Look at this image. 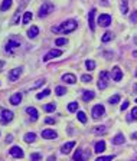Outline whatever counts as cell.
Instances as JSON below:
<instances>
[{"label":"cell","mask_w":137,"mask_h":161,"mask_svg":"<svg viewBox=\"0 0 137 161\" xmlns=\"http://www.w3.org/2000/svg\"><path fill=\"white\" fill-rule=\"evenodd\" d=\"M77 27H78L77 20L69 19V20H65L64 23H61L59 26H53V27H52V32H53V33H71V32H74Z\"/></svg>","instance_id":"obj_1"},{"label":"cell","mask_w":137,"mask_h":161,"mask_svg":"<svg viewBox=\"0 0 137 161\" xmlns=\"http://www.w3.org/2000/svg\"><path fill=\"white\" fill-rule=\"evenodd\" d=\"M53 4H52L51 1H45L43 4H42V7H40V10H39V18H46L48 15H51L52 12H53Z\"/></svg>","instance_id":"obj_2"},{"label":"cell","mask_w":137,"mask_h":161,"mask_svg":"<svg viewBox=\"0 0 137 161\" xmlns=\"http://www.w3.org/2000/svg\"><path fill=\"white\" fill-rule=\"evenodd\" d=\"M104 114H105V108H104V105H101V104L94 105L92 111H91V115H92V118H94V120H100Z\"/></svg>","instance_id":"obj_3"},{"label":"cell","mask_w":137,"mask_h":161,"mask_svg":"<svg viewBox=\"0 0 137 161\" xmlns=\"http://www.w3.org/2000/svg\"><path fill=\"white\" fill-rule=\"evenodd\" d=\"M91 157L89 151H84V150H77L74 154V161H87Z\"/></svg>","instance_id":"obj_4"},{"label":"cell","mask_w":137,"mask_h":161,"mask_svg":"<svg viewBox=\"0 0 137 161\" xmlns=\"http://www.w3.org/2000/svg\"><path fill=\"white\" fill-rule=\"evenodd\" d=\"M100 81H98V88L100 89H105L107 88V85H108V79H110V75H108V72L107 71H103L100 73Z\"/></svg>","instance_id":"obj_5"},{"label":"cell","mask_w":137,"mask_h":161,"mask_svg":"<svg viewBox=\"0 0 137 161\" xmlns=\"http://www.w3.org/2000/svg\"><path fill=\"white\" fill-rule=\"evenodd\" d=\"M12 120H13V112L9 111V109H3L1 114H0V122L1 124H9Z\"/></svg>","instance_id":"obj_6"},{"label":"cell","mask_w":137,"mask_h":161,"mask_svg":"<svg viewBox=\"0 0 137 161\" xmlns=\"http://www.w3.org/2000/svg\"><path fill=\"white\" fill-rule=\"evenodd\" d=\"M9 153H10V155L15 157V158H23V155H25L23 150H22L20 147H17V145H13V147L9 150Z\"/></svg>","instance_id":"obj_7"},{"label":"cell","mask_w":137,"mask_h":161,"mask_svg":"<svg viewBox=\"0 0 137 161\" xmlns=\"http://www.w3.org/2000/svg\"><path fill=\"white\" fill-rule=\"evenodd\" d=\"M98 25L100 26H103V27H108L110 25H111V16L110 15H101L100 18H98Z\"/></svg>","instance_id":"obj_8"},{"label":"cell","mask_w":137,"mask_h":161,"mask_svg":"<svg viewBox=\"0 0 137 161\" xmlns=\"http://www.w3.org/2000/svg\"><path fill=\"white\" fill-rule=\"evenodd\" d=\"M61 55H62V51H59V49H51L48 53L43 56V62H48L49 59L58 58V56H61Z\"/></svg>","instance_id":"obj_9"},{"label":"cell","mask_w":137,"mask_h":161,"mask_svg":"<svg viewBox=\"0 0 137 161\" xmlns=\"http://www.w3.org/2000/svg\"><path fill=\"white\" fill-rule=\"evenodd\" d=\"M19 46H20V42L19 40H16V39H9V42L6 43V51L7 52H13Z\"/></svg>","instance_id":"obj_10"},{"label":"cell","mask_w":137,"mask_h":161,"mask_svg":"<svg viewBox=\"0 0 137 161\" xmlns=\"http://www.w3.org/2000/svg\"><path fill=\"white\" fill-rule=\"evenodd\" d=\"M95 9H91L89 10V15H88V25H89V29L94 32L95 30Z\"/></svg>","instance_id":"obj_11"},{"label":"cell","mask_w":137,"mask_h":161,"mask_svg":"<svg viewBox=\"0 0 137 161\" xmlns=\"http://www.w3.org/2000/svg\"><path fill=\"white\" fill-rule=\"evenodd\" d=\"M111 76H113V81L120 82L121 78H123V72H121L120 66H114V68H113V71H111Z\"/></svg>","instance_id":"obj_12"},{"label":"cell","mask_w":137,"mask_h":161,"mask_svg":"<svg viewBox=\"0 0 137 161\" xmlns=\"http://www.w3.org/2000/svg\"><path fill=\"white\" fill-rule=\"evenodd\" d=\"M42 137H43L45 140H55V138L58 137V134H56V131H53V129H43V131H42Z\"/></svg>","instance_id":"obj_13"},{"label":"cell","mask_w":137,"mask_h":161,"mask_svg":"<svg viewBox=\"0 0 137 161\" xmlns=\"http://www.w3.org/2000/svg\"><path fill=\"white\" fill-rule=\"evenodd\" d=\"M20 73H22V68H15V69H12V71L9 72V81H12V82L17 81V78L20 76Z\"/></svg>","instance_id":"obj_14"},{"label":"cell","mask_w":137,"mask_h":161,"mask_svg":"<svg viewBox=\"0 0 137 161\" xmlns=\"http://www.w3.org/2000/svg\"><path fill=\"white\" fill-rule=\"evenodd\" d=\"M74 147H75V141H68L67 144H64V145L61 147V153H62V154H69Z\"/></svg>","instance_id":"obj_15"},{"label":"cell","mask_w":137,"mask_h":161,"mask_svg":"<svg viewBox=\"0 0 137 161\" xmlns=\"http://www.w3.org/2000/svg\"><path fill=\"white\" fill-rule=\"evenodd\" d=\"M62 81L69 84V85H74L77 82V78H75L74 73H65V75H62Z\"/></svg>","instance_id":"obj_16"},{"label":"cell","mask_w":137,"mask_h":161,"mask_svg":"<svg viewBox=\"0 0 137 161\" xmlns=\"http://www.w3.org/2000/svg\"><path fill=\"white\" fill-rule=\"evenodd\" d=\"M20 101H22V94H20V92H16V94H13V95L10 96V104H12V105H19Z\"/></svg>","instance_id":"obj_17"},{"label":"cell","mask_w":137,"mask_h":161,"mask_svg":"<svg viewBox=\"0 0 137 161\" xmlns=\"http://www.w3.org/2000/svg\"><path fill=\"white\" fill-rule=\"evenodd\" d=\"M26 112L29 114V117H31V120H32V121H36V120H38V111H36V108L28 107V108H26Z\"/></svg>","instance_id":"obj_18"},{"label":"cell","mask_w":137,"mask_h":161,"mask_svg":"<svg viewBox=\"0 0 137 161\" xmlns=\"http://www.w3.org/2000/svg\"><path fill=\"white\" fill-rule=\"evenodd\" d=\"M94 96H95L94 91H84V94H82V99H84L85 102L91 101V99H94Z\"/></svg>","instance_id":"obj_19"},{"label":"cell","mask_w":137,"mask_h":161,"mask_svg":"<svg viewBox=\"0 0 137 161\" xmlns=\"http://www.w3.org/2000/svg\"><path fill=\"white\" fill-rule=\"evenodd\" d=\"M124 141H126V138H124L123 134H117V135L113 138V144H114V145H121V144H124Z\"/></svg>","instance_id":"obj_20"},{"label":"cell","mask_w":137,"mask_h":161,"mask_svg":"<svg viewBox=\"0 0 137 161\" xmlns=\"http://www.w3.org/2000/svg\"><path fill=\"white\" fill-rule=\"evenodd\" d=\"M94 151H95V153H98V154H101V153L105 151V143H104L103 140L95 144V150H94Z\"/></svg>","instance_id":"obj_21"},{"label":"cell","mask_w":137,"mask_h":161,"mask_svg":"<svg viewBox=\"0 0 137 161\" xmlns=\"http://www.w3.org/2000/svg\"><path fill=\"white\" fill-rule=\"evenodd\" d=\"M39 33V29H38V26H32L29 30H28V36L31 37V39H35L36 36Z\"/></svg>","instance_id":"obj_22"},{"label":"cell","mask_w":137,"mask_h":161,"mask_svg":"<svg viewBox=\"0 0 137 161\" xmlns=\"http://www.w3.org/2000/svg\"><path fill=\"white\" fill-rule=\"evenodd\" d=\"M12 3H13V0H3V3L0 6V12H6L12 6Z\"/></svg>","instance_id":"obj_23"},{"label":"cell","mask_w":137,"mask_h":161,"mask_svg":"<svg viewBox=\"0 0 137 161\" xmlns=\"http://www.w3.org/2000/svg\"><path fill=\"white\" fill-rule=\"evenodd\" d=\"M23 140H25L26 143H33L35 140H36V134H35V132H28V134H25Z\"/></svg>","instance_id":"obj_24"},{"label":"cell","mask_w":137,"mask_h":161,"mask_svg":"<svg viewBox=\"0 0 137 161\" xmlns=\"http://www.w3.org/2000/svg\"><path fill=\"white\" fill-rule=\"evenodd\" d=\"M31 20H32V13H31V12H25V15H23V19H22L23 25H28Z\"/></svg>","instance_id":"obj_25"},{"label":"cell","mask_w":137,"mask_h":161,"mask_svg":"<svg viewBox=\"0 0 137 161\" xmlns=\"http://www.w3.org/2000/svg\"><path fill=\"white\" fill-rule=\"evenodd\" d=\"M92 132H94V134H105V132H107V128H105V127H94V128H92Z\"/></svg>","instance_id":"obj_26"},{"label":"cell","mask_w":137,"mask_h":161,"mask_svg":"<svg viewBox=\"0 0 137 161\" xmlns=\"http://www.w3.org/2000/svg\"><path fill=\"white\" fill-rule=\"evenodd\" d=\"M68 91H67V88H64V86H56L55 88V94L58 95V96H62V95H65Z\"/></svg>","instance_id":"obj_27"},{"label":"cell","mask_w":137,"mask_h":161,"mask_svg":"<svg viewBox=\"0 0 137 161\" xmlns=\"http://www.w3.org/2000/svg\"><path fill=\"white\" fill-rule=\"evenodd\" d=\"M113 37H114V35H113L111 32H107V33H104V36L101 37V40H103L104 43H107V42L113 40Z\"/></svg>","instance_id":"obj_28"},{"label":"cell","mask_w":137,"mask_h":161,"mask_svg":"<svg viewBox=\"0 0 137 161\" xmlns=\"http://www.w3.org/2000/svg\"><path fill=\"white\" fill-rule=\"evenodd\" d=\"M49 95H51V89H45V91H42V92H39V94L36 95V98H38V99H42V98L49 96Z\"/></svg>","instance_id":"obj_29"},{"label":"cell","mask_w":137,"mask_h":161,"mask_svg":"<svg viewBox=\"0 0 137 161\" xmlns=\"http://www.w3.org/2000/svg\"><path fill=\"white\" fill-rule=\"evenodd\" d=\"M120 99H121L120 95H113V96L108 99V102H110L111 105H116V104H119V102H120Z\"/></svg>","instance_id":"obj_30"},{"label":"cell","mask_w":137,"mask_h":161,"mask_svg":"<svg viewBox=\"0 0 137 161\" xmlns=\"http://www.w3.org/2000/svg\"><path fill=\"white\" fill-rule=\"evenodd\" d=\"M120 7H121V13H123V15H126V13L128 12V6H127V0H121Z\"/></svg>","instance_id":"obj_31"},{"label":"cell","mask_w":137,"mask_h":161,"mask_svg":"<svg viewBox=\"0 0 137 161\" xmlns=\"http://www.w3.org/2000/svg\"><path fill=\"white\" fill-rule=\"evenodd\" d=\"M85 66H87L88 71H94V69H95V62L88 59V60H85Z\"/></svg>","instance_id":"obj_32"},{"label":"cell","mask_w":137,"mask_h":161,"mask_svg":"<svg viewBox=\"0 0 137 161\" xmlns=\"http://www.w3.org/2000/svg\"><path fill=\"white\" fill-rule=\"evenodd\" d=\"M68 43V40L65 39V37H58L56 40H55V45L56 46H64V45H67Z\"/></svg>","instance_id":"obj_33"},{"label":"cell","mask_w":137,"mask_h":161,"mask_svg":"<svg viewBox=\"0 0 137 161\" xmlns=\"http://www.w3.org/2000/svg\"><path fill=\"white\" fill-rule=\"evenodd\" d=\"M77 117H78V120H80L82 124H85V122H87V115H85V112H82V111H78Z\"/></svg>","instance_id":"obj_34"},{"label":"cell","mask_w":137,"mask_h":161,"mask_svg":"<svg viewBox=\"0 0 137 161\" xmlns=\"http://www.w3.org/2000/svg\"><path fill=\"white\" fill-rule=\"evenodd\" d=\"M68 111L69 112L78 111V102H71V104H68Z\"/></svg>","instance_id":"obj_35"},{"label":"cell","mask_w":137,"mask_h":161,"mask_svg":"<svg viewBox=\"0 0 137 161\" xmlns=\"http://www.w3.org/2000/svg\"><path fill=\"white\" fill-rule=\"evenodd\" d=\"M43 109H45L46 112H52V111L56 109V105H55V104H46V105L43 107Z\"/></svg>","instance_id":"obj_36"},{"label":"cell","mask_w":137,"mask_h":161,"mask_svg":"<svg viewBox=\"0 0 137 161\" xmlns=\"http://www.w3.org/2000/svg\"><path fill=\"white\" fill-rule=\"evenodd\" d=\"M40 160H42L40 154H38V153H33V154H31V161H40Z\"/></svg>","instance_id":"obj_37"},{"label":"cell","mask_w":137,"mask_h":161,"mask_svg":"<svg viewBox=\"0 0 137 161\" xmlns=\"http://www.w3.org/2000/svg\"><path fill=\"white\" fill-rule=\"evenodd\" d=\"M95 161H113V155H104V157H98Z\"/></svg>","instance_id":"obj_38"},{"label":"cell","mask_w":137,"mask_h":161,"mask_svg":"<svg viewBox=\"0 0 137 161\" xmlns=\"http://www.w3.org/2000/svg\"><path fill=\"white\" fill-rule=\"evenodd\" d=\"M81 81L85 82V84H88V82L92 81V78H91V75H82V76H81Z\"/></svg>","instance_id":"obj_39"},{"label":"cell","mask_w":137,"mask_h":161,"mask_svg":"<svg viewBox=\"0 0 137 161\" xmlns=\"http://www.w3.org/2000/svg\"><path fill=\"white\" fill-rule=\"evenodd\" d=\"M130 118H131V120H136V121H137V107L131 109V114H130Z\"/></svg>","instance_id":"obj_40"},{"label":"cell","mask_w":137,"mask_h":161,"mask_svg":"<svg viewBox=\"0 0 137 161\" xmlns=\"http://www.w3.org/2000/svg\"><path fill=\"white\" fill-rule=\"evenodd\" d=\"M130 20H131L133 23H137V10L131 13V16H130Z\"/></svg>","instance_id":"obj_41"},{"label":"cell","mask_w":137,"mask_h":161,"mask_svg":"<svg viewBox=\"0 0 137 161\" xmlns=\"http://www.w3.org/2000/svg\"><path fill=\"white\" fill-rule=\"evenodd\" d=\"M127 108H128V101H124V104H121L120 109H121V111H126Z\"/></svg>","instance_id":"obj_42"},{"label":"cell","mask_w":137,"mask_h":161,"mask_svg":"<svg viewBox=\"0 0 137 161\" xmlns=\"http://www.w3.org/2000/svg\"><path fill=\"white\" fill-rule=\"evenodd\" d=\"M43 82H45V81H38V82H36V84H35L33 86H32V89H36V88H38V86H40V85H42V84H43Z\"/></svg>","instance_id":"obj_43"},{"label":"cell","mask_w":137,"mask_h":161,"mask_svg":"<svg viewBox=\"0 0 137 161\" xmlns=\"http://www.w3.org/2000/svg\"><path fill=\"white\" fill-rule=\"evenodd\" d=\"M45 122H46V124H55V120H52V118H46V120H45Z\"/></svg>","instance_id":"obj_44"},{"label":"cell","mask_w":137,"mask_h":161,"mask_svg":"<svg viewBox=\"0 0 137 161\" xmlns=\"http://www.w3.org/2000/svg\"><path fill=\"white\" fill-rule=\"evenodd\" d=\"M12 141H13V137H12V135H7V137H6V143L9 144V143H12Z\"/></svg>","instance_id":"obj_45"},{"label":"cell","mask_w":137,"mask_h":161,"mask_svg":"<svg viewBox=\"0 0 137 161\" xmlns=\"http://www.w3.org/2000/svg\"><path fill=\"white\" fill-rule=\"evenodd\" d=\"M100 1H101V3H103L104 6H107V4H108V0H100Z\"/></svg>","instance_id":"obj_46"},{"label":"cell","mask_w":137,"mask_h":161,"mask_svg":"<svg viewBox=\"0 0 137 161\" xmlns=\"http://www.w3.org/2000/svg\"><path fill=\"white\" fill-rule=\"evenodd\" d=\"M131 138H133V140H137V132H136V134H133V135H131Z\"/></svg>","instance_id":"obj_47"},{"label":"cell","mask_w":137,"mask_h":161,"mask_svg":"<svg viewBox=\"0 0 137 161\" xmlns=\"http://www.w3.org/2000/svg\"><path fill=\"white\" fill-rule=\"evenodd\" d=\"M53 160H55V157H53V155H51V157L48 158V161H53Z\"/></svg>","instance_id":"obj_48"},{"label":"cell","mask_w":137,"mask_h":161,"mask_svg":"<svg viewBox=\"0 0 137 161\" xmlns=\"http://www.w3.org/2000/svg\"><path fill=\"white\" fill-rule=\"evenodd\" d=\"M134 91L137 92V84H134Z\"/></svg>","instance_id":"obj_49"},{"label":"cell","mask_w":137,"mask_h":161,"mask_svg":"<svg viewBox=\"0 0 137 161\" xmlns=\"http://www.w3.org/2000/svg\"><path fill=\"white\" fill-rule=\"evenodd\" d=\"M133 55H134V56H137V52H136V51H134V52H133Z\"/></svg>","instance_id":"obj_50"},{"label":"cell","mask_w":137,"mask_h":161,"mask_svg":"<svg viewBox=\"0 0 137 161\" xmlns=\"http://www.w3.org/2000/svg\"><path fill=\"white\" fill-rule=\"evenodd\" d=\"M136 76H137V72H136Z\"/></svg>","instance_id":"obj_51"}]
</instances>
